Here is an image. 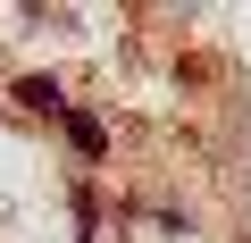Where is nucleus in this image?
<instances>
[{"label": "nucleus", "mask_w": 251, "mask_h": 243, "mask_svg": "<svg viewBox=\"0 0 251 243\" xmlns=\"http://www.w3.org/2000/svg\"><path fill=\"white\" fill-rule=\"evenodd\" d=\"M17 101H25V109H42V117H59V109H67V92H59L50 76H25V84H17Z\"/></svg>", "instance_id": "obj_1"}]
</instances>
